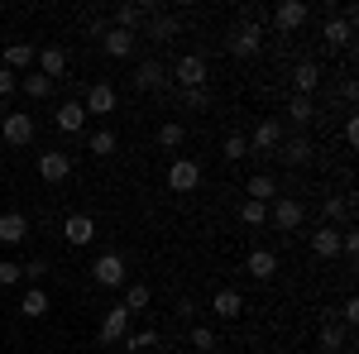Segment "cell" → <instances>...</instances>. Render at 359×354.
Masks as SVG:
<instances>
[{
  "instance_id": "obj_1",
  "label": "cell",
  "mask_w": 359,
  "mask_h": 354,
  "mask_svg": "<svg viewBox=\"0 0 359 354\" xmlns=\"http://www.w3.org/2000/svg\"><path fill=\"white\" fill-rule=\"evenodd\" d=\"M96 39H101V53L120 57V62L139 53V34H125V29H115V25H96Z\"/></svg>"
},
{
  "instance_id": "obj_2",
  "label": "cell",
  "mask_w": 359,
  "mask_h": 354,
  "mask_svg": "<svg viewBox=\"0 0 359 354\" xmlns=\"http://www.w3.org/2000/svg\"><path fill=\"white\" fill-rule=\"evenodd\" d=\"M321 39H326V48H350V39H355V5H345V10L326 15Z\"/></svg>"
},
{
  "instance_id": "obj_3",
  "label": "cell",
  "mask_w": 359,
  "mask_h": 354,
  "mask_svg": "<svg viewBox=\"0 0 359 354\" xmlns=\"http://www.w3.org/2000/svg\"><path fill=\"white\" fill-rule=\"evenodd\" d=\"M225 48H230L235 57H254L259 48H264V29H259V25H249V20H240V25L225 34Z\"/></svg>"
},
{
  "instance_id": "obj_4",
  "label": "cell",
  "mask_w": 359,
  "mask_h": 354,
  "mask_svg": "<svg viewBox=\"0 0 359 354\" xmlns=\"http://www.w3.org/2000/svg\"><path fill=\"white\" fill-rule=\"evenodd\" d=\"M302 201H297V196H273V201H269V225H273V230H287V235H292V230H297V225H302Z\"/></svg>"
},
{
  "instance_id": "obj_5",
  "label": "cell",
  "mask_w": 359,
  "mask_h": 354,
  "mask_svg": "<svg viewBox=\"0 0 359 354\" xmlns=\"http://www.w3.org/2000/svg\"><path fill=\"white\" fill-rule=\"evenodd\" d=\"M172 82L182 86V91H192V86H206V57L201 53H182L172 62V72H168Z\"/></svg>"
},
{
  "instance_id": "obj_6",
  "label": "cell",
  "mask_w": 359,
  "mask_h": 354,
  "mask_svg": "<svg viewBox=\"0 0 359 354\" xmlns=\"http://www.w3.org/2000/svg\"><path fill=\"white\" fill-rule=\"evenodd\" d=\"M91 278H96L101 287H125L130 268H125V259H120V254H101V259L91 264Z\"/></svg>"
},
{
  "instance_id": "obj_7",
  "label": "cell",
  "mask_w": 359,
  "mask_h": 354,
  "mask_svg": "<svg viewBox=\"0 0 359 354\" xmlns=\"http://www.w3.org/2000/svg\"><path fill=\"white\" fill-rule=\"evenodd\" d=\"M168 187L172 191H196L201 187V163H192V158H172V163H168Z\"/></svg>"
},
{
  "instance_id": "obj_8",
  "label": "cell",
  "mask_w": 359,
  "mask_h": 354,
  "mask_svg": "<svg viewBox=\"0 0 359 354\" xmlns=\"http://www.w3.org/2000/svg\"><path fill=\"white\" fill-rule=\"evenodd\" d=\"M0 139H5V144H15V149H25L29 139H34V120H29L25 110H10V115L0 120Z\"/></svg>"
},
{
  "instance_id": "obj_9",
  "label": "cell",
  "mask_w": 359,
  "mask_h": 354,
  "mask_svg": "<svg viewBox=\"0 0 359 354\" xmlns=\"http://www.w3.org/2000/svg\"><path fill=\"white\" fill-rule=\"evenodd\" d=\"M39 177H43V182H67V177H72V154H62V149L39 154Z\"/></svg>"
},
{
  "instance_id": "obj_10",
  "label": "cell",
  "mask_w": 359,
  "mask_h": 354,
  "mask_svg": "<svg viewBox=\"0 0 359 354\" xmlns=\"http://www.w3.org/2000/svg\"><path fill=\"white\" fill-rule=\"evenodd\" d=\"M62 240H67V245H91V240H96V220L91 216H82V211H72V216H62Z\"/></svg>"
},
{
  "instance_id": "obj_11",
  "label": "cell",
  "mask_w": 359,
  "mask_h": 354,
  "mask_svg": "<svg viewBox=\"0 0 359 354\" xmlns=\"http://www.w3.org/2000/svg\"><path fill=\"white\" fill-rule=\"evenodd\" d=\"M249 139V154H273L278 144H283V120H264V125H254V135Z\"/></svg>"
},
{
  "instance_id": "obj_12",
  "label": "cell",
  "mask_w": 359,
  "mask_h": 354,
  "mask_svg": "<svg viewBox=\"0 0 359 354\" xmlns=\"http://www.w3.org/2000/svg\"><path fill=\"white\" fill-rule=\"evenodd\" d=\"M306 20H311V10H306L302 0H283V5L273 10V25L283 29V34H297V29H302Z\"/></svg>"
},
{
  "instance_id": "obj_13",
  "label": "cell",
  "mask_w": 359,
  "mask_h": 354,
  "mask_svg": "<svg viewBox=\"0 0 359 354\" xmlns=\"http://www.w3.org/2000/svg\"><path fill=\"white\" fill-rule=\"evenodd\" d=\"M311 154H316V149H311V139H306V135H292V139L278 144V158H283L287 168H306V163H311Z\"/></svg>"
},
{
  "instance_id": "obj_14",
  "label": "cell",
  "mask_w": 359,
  "mask_h": 354,
  "mask_svg": "<svg viewBox=\"0 0 359 354\" xmlns=\"http://www.w3.org/2000/svg\"><path fill=\"white\" fill-rule=\"evenodd\" d=\"M130 335V311L125 306H111L106 316H101V345H120Z\"/></svg>"
},
{
  "instance_id": "obj_15",
  "label": "cell",
  "mask_w": 359,
  "mask_h": 354,
  "mask_svg": "<svg viewBox=\"0 0 359 354\" xmlns=\"http://www.w3.org/2000/svg\"><path fill=\"white\" fill-rule=\"evenodd\" d=\"M163 86H168V67L154 62V57H144L135 67V91H163Z\"/></svg>"
},
{
  "instance_id": "obj_16",
  "label": "cell",
  "mask_w": 359,
  "mask_h": 354,
  "mask_svg": "<svg viewBox=\"0 0 359 354\" xmlns=\"http://www.w3.org/2000/svg\"><path fill=\"white\" fill-rule=\"evenodd\" d=\"M350 340H355V330H345L335 316H326V326H321V354H345Z\"/></svg>"
},
{
  "instance_id": "obj_17",
  "label": "cell",
  "mask_w": 359,
  "mask_h": 354,
  "mask_svg": "<svg viewBox=\"0 0 359 354\" xmlns=\"http://www.w3.org/2000/svg\"><path fill=\"white\" fill-rule=\"evenodd\" d=\"M29 240V216L25 211H5V216H0V245H25Z\"/></svg>"
},
{
  "instance_id": "obj_18",
  "label": "cell",
  "mask_w": 359,
  "mask_h": 354,
  "mask_svg": "<svg viewBox=\"0 0 359 354\" xmlns=\"http://www.w3.org/2000/svg\"><path fill=\"white\" fill-rule=\"evenodd\" d=\"M39 72H43L48 82H57V77L67 72V48H62V43H43V48H39Z\"/></svg>"
},
{
  "instance_id": "obj_19",
  "label": "cell",
  "mask_w": 359,
  "mask_h": 354,
  "mask_svg": "<svg viewBox=\"0 0 359 354\" xmlns=\"http://www.w3.org/2000/svg\"><path fill=\"white\" fill-rule=\"evenodd\" d=\"M82 110H86V115H111V110H115V86L111 82H96L82 96Z\"/></svg>"
},
{
  "instance_id": "obj_20",
  "label": "cell",
  "mask_w": 359,
  "mask_h": 354,
  "mask_svg": "<svg viewBox=\"0 0 359 354\" xmlns=\"http://www.w3.org/2000/svg\"><path fill=\"white\" fill-rule=\"evenodd\" d=\"M53 125L62 130V135H82V130H86L82 101H62V106H57V115H53Z\"/></svg>"
},
{
  "instance_id": "obj_21",
  "label": "cell",
  "mask_w": 359,
  "mask_h": 354,
  "mask_svg": "<svg viewBox=\"0 0 359 354\" xmlns=\"http://www.w3.org/2000/svg\"><path fill=\"white\" fill-rule=\"evenodd\" d=\"M245 273H249V278H259V282H269V278L278 273V254H273V249H249Z\"/></svg>"
},
{
  "instance_id": "obj_22",
  "label": "cell",
  "mask_w": 359,
  "mask_h": 354,
  "mask_svg": "<svg viewBox=\"0 0 359 354\" xmlns=\"http://www.w3.org/2000/svg\"><path fill=\"white\" fill-rule=\"evenodd\" d=\"M149 15H154L149 5H120V10L111 15V25H115V29H125V34H139V29L149 25Z\"/></svg>"
},
{
  "instance_id": "obj_23",
  "label": "cell",
  "mask_w": 359,
  "mask_h": 354,
  "mask_svg": "<svg viewBox=\"0 0 359 354\" xmlns=\"http://www.w3.org/2000/svg\"><path fill=\"white\" fill-rule=\"evenodd\" d=\"M34 62H39V48H34V43H10L0 67H10V72L20 77V72H29V67H34Z\"/></svg>"
},
{
  "instance_id": "obj_24",
  "label": "cell",
  "mask_w": 359,
  "mask_h": 354,
  "mask_svg": "<svg viewBox=\"0 0 359 354\" xmlns=\"http://www.w3.org/2000/svg\"><path fill=\"white\" fill-rule=\"evenodd\" d=\"M311 254H316V259H340V230H335V225L311 230Z\"/></svg>"
},
{
  "instance_id": "obj_25",
  "label": "cell",
  "mask_w": 359,
  "mask_h": 354,
  "mask_svg": "<svg viewBox=\"0 0 359 354\" xmlns=\"http://www.w3.org/2000/svg\"><path fill=\"white\" fill-rule=\"evenodd\" d=\"M316 86H321V67L316 62H297L292 67V96H311Z\"/></svg>"
},
{
  "instance_id": "obj_26",
  "label": "cell",
  "mask_w": 359,
  "mask_h": 354,
  "mask_svg": "<svg viewBox=\"0 0 359 354\" xmlns=\"http://www.w3.org/2000/svg\"><path fill=\"white\" fill-rule=\"evenodd\" d=\"M211 311H216L221 321H235V316L245 311V301H240V292H235V287H221V292L211 297Z\"/></svg>"
},
{
  "instance_id": "obj_27",
  "label": "cell",
  "mask_w": 359,
  "mask_h": 354,
  "mask_svg": "<svg viewBox=\"0 0 359 354\" xmlns=\"http://www.w3.org/2000/svg\"><path fill=\"white\" fill-rule=\"evenodd\" d=\"M177 34H182V20H177V15H154V20H149V39H154V43H168V39H177Z\"/></svg>"
},
{
  "instance_id": "obj_28",
  "label": "cell",
  "mask_w": 359,
  "mask_h": 354,
  "mask_svg": "<svg viewBox=\"0 0 359 354\" xmlns=\"http://www.w3.org/2000/svg\"><path fill=\"white\" fill-rule=\"evenodd\" d=\"M53 86L57 82H48L43 72H25V77H20V91H25L29 101H48V96H53Z\"/></svg>"
},
{
  "instance_id": "obj_29",
  "label": "cell",
  "mask_w": 359,
  "mask_h": 354,
  "mask_svg": "<svg viewBox=\"0 0 359 354\" xmlns=\"http://www.w3.org/2000/svg\"><path fill=\"white\" fill-rule=\"evenodd\" d=\"M249 201H264V206H269V201H273V196H283V191H278V182L273 177H269V172H254V177H249Z\"/></svg>"
},
{
  "instance_id": "obj_30",
  "label": "cell",
  "mask_w": 359,
  "mask_h": 354,
  "mask_svg": "<svg viewBox=\"0 0 359 354\" xmlns=\"http://www.w3.org/2000/svg\"><path fill=\"white\" fill-rule=\"evenodd\" d=\"M20 316H29V321L48 316V292H43V287H29V292H25V301H20Z\"/></svg>"
},
{
  "instance_id": "obj_31",
  "label": "cell",
  "mask_w": 359,
  "mask_h": 354,
  "mask_svg": "<svg viewBox=\"0 0 359 354\" xmlns=\"http://www.w3.org/2000/svg\"><path fill=\"white\" fill-rule=\"evenodd\" d=\"M311 115H316V106H311V96H287V120H292V130H302V125H311Z\"/></svg>"
},
{
  "instance_id": "obj_32",
  "label": "cell",
  "mask_w": 359,
  "mask_h": 354,
  "mask_svg": "<svg viewBox=\"0 0 359 354\" xmlns=\"http://www.w3.org/2000/svg\"><path fill=\"white\" fill-rule=\"evenodd\" d=\"M115 130H96V135H86V154H96V158H111L115 154Z\"/></svg>"
},
{
  "instance_id": "obj_33",
  "label": "cell",
  "mask_w": 359,
  "mask_h": 354,
  "mask_svg": "<svg viewBox=\"0 0 359 354\" xmlns=\"http://www.w3.org/2000/svg\"><path fill=\"white\" fill-rule=\"evenodd\" d=\"M321 216H326V225H335V230H340V220H350V196H326Z\"/></svg>"
},
{
  "instance_id": "obj_34",
  "label": "cell",
  "mask_w": 359,
  "mask_h": 354,
  "mask_svg": "<svg viewBox=\"0 0 359 354\" xmlns=\"http://www.w3.org/2000/svg\"><path fill=\"white\" fill-rule=\"evenodd\" d=\"M120 345H125L130 354H144V350H154V345H158V330H130Z\"/></svg>"
},
{
  "instance_id": "obj_35",
  "label": "cell",
  "mask_w": 359,
  "mask_h": 354,
  "mask_svg": "<svg viewBox=\"0 0 359 354\" xmlns=\"http://www.w3.org/2000/svg\"><path fill=\"white\" fill-rule=\"evenodd\" d=\"M120 306H125L130 316L144 311V306H149V287H144V282H125V301H120Z\"/></svg>"
},
{
  "instance_id": "obj_36",
  "label": "cell",
  "mask_w": 359,
  "mask_h": 354,
  "mask_svg": "<svg viewBox=\"0 0 359 354\" xmlns=\"http://www.w3.org/2000/svg\"><path fill=\"white\" fill-rule=\"evenodd\" d=\"M187 345H192V350H201V354H211L221 340H216V330H211V326H192V330H187Z\"/></svg>"
},
{
  "instance_id": "obj_37",
  "label": "cell",
  "mask_w": 359,
  "mask_h": 354,
  "mask_svg": "<svg viewBox=\"0 0 359 354\" xmlns=\"http://www.w3.org/2000/svg\"><path fill=\"white\" fill-rule=\"evenodd\" d=\"M245 154H249V139L245 135H225V144H221V158H225V163H240Z\"/></svg>"
},
{
  "instance_id": "obj_38",
  "label": "cell",
  "mask_w": 359,
  "mask_h": 354,
  "mask_svg": "<svg viewBox=\"0 0 359 354\" xmlns=\"http://www.w3.org/2000/svg\"><path fill=\"white\" fill-rule=\"evenodd\" d=\"M240 220L259 230V225H269V206H264V201H249V196H245V206H240Z\"/></svg>"
},
{
  "instance_id": "obj_39",
  "label": "cell",
  "mask_w": 359,
  "mask_h": 354,
  "mask_svg": "<svg viewBox=\"0 0 359 354\" xmlns=\"http://www.w3.org/2000/svg\"><path fill=\"white\" fill-rule=\"evenodd\" d=\"M182 139H187V130H182L177 120H163V125H158V144H163V149H177Z\"/></svg>"
},
{
  "instance_id": "obj_40",
  "label": "cell",
  "mask_w": 359,
  "mask_h": 354,
  "mask_svg": "<svg viewBox=\"0 0 359 354\" xmlns=\"http://www.w3.org/2000/svg\"><path fill=\"white\" fill-rule=\"evenodd\" d=\"M345 330H355L359 326V297H345V306H340V316H335Z\"/></svg>"
},
{
  "instance_id": "obj_41",
  "label": "cell",
  "mask_w": 359,
  "mask_h": 354,
  "mask_svg": "<svg viewBox=\"0 0 359 354\" xmlns=\"http://www.w3.org/2000/svg\"><path fill=\"white\" fill-rule=\"evenodd\" d=\"M15 282H25V273L15 259H0V287H15Z\"/></svg>"
},
{
  "instance_id": "obj_42",
  "label": "cell",
  "mask_w": 359,
  "mask_h": 354,
  "mask_svg": "<svg viewBox=\"0 0 359 354\" xmlns=\"http://www.w3.org/2000/svg\"><path fill=\"white\" fill-rule=\"evenodd\" d=\"M182 101H187V110H206L211 106V91L206 86H192V91H182Z\"/></svg>"
},
{
  "instance_id": "obj_43",
  "label": "cell",
  "mask_w": 359,
  "mask_h": 354,
  "mask_svg": "<svg viewBox=\"0 0 359 354\" xmlns=\"http://www.w3.org/2000/svg\"><path fill=\"white\" fill-rule=\"evenodd\" d=\"M20 273H25L29 282H39V278H48V264L43 259H29V264H20Z\"/></svg>"
},
{
  "instance_id": "obj_44",
  "label": "cell",
  "mask_w": 359,
  "mask_h": 354,
  "mask_svg": "<svg viewBox=\"0 0 359 354\" xmlns=\"http://www.w3.org/2000/svg\"><path fill=\"white\" fill-rule=\"evenodd\" d=\"M15 91H20V77H15V72H10V67H0V96H5V101H10V96H15Z\"/></svg>"
},
{
  "instance_id": "obj_45",
  "label": "cell",
  "mask_w": 359,
  "mask_h": 354,
  "mask_svg": "<svg viewBox=\"0 0 359 354\" xmlns=\"http://www.w3.org/2000/svg\"><path fill=\"white\" fill-rule=\"evenodd\" d=\"M172 311H177L182 321H196V311H201V306H196L192 297H182V301H177V306H172Z\"/></svg>"
},
{
  "instance_id": "obj_46",
  "label": "cell",
  "mask_w": 359,
  "mask_h": 354,
  "mask_svg": "<svg viewBox=\"0 0 359 354\" xmlns=\"http://www.w3.org/2000/svg\"><path fill=\"white\" fill-rule=\"evenodd\" d=\"M345 144H350V149H355V144H359V120H355V115L345 120Z\"/></svg>"
},
{
  "instance_id": "obj_47",
  "label": "cell",
  "mask_w": 359,
  "mask_h": 354,
  "mask_svg": "<svg viewBox=\"0 0 359 354\" xmlns=\"http://www.w3.org/2000/svg\"><path fill=\"white\" fill-rule=\"evenodd\" d=\"M5 115H10V101H5V96H0V120H5Z\"/></svg>"
},
{
  "instance_id": "obj_48",
  "label": "cell",
  "mask_w": 359,
  "mask_h": 354,
  "mask_svg": "<svg viewBox=\"0 0 359 354\" xmlns=\"http://www.w3.org/2000/svg\"><path fill=\"white\" fill-rule=\"evenodd\" d=\"M278 354H292V350H278Z\"/></svg>"
}]
</instances>
